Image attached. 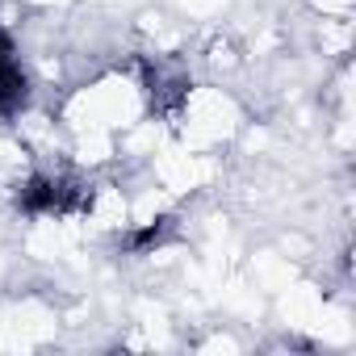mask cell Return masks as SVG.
Instances as JSON below:
<instances>
[{"mask_svg":"<svg viewBox=\"0 0 356 356\" xmlns=\"http://www.w3.org/2000/svg\"><path fill=\"white\" fill-rule=\"evenodd\" d=\"M26 97H30L26 72H22V63H17V55H13V42L0 34V118L22 113Z\"/></svg>","mask_w":356,"mask_h":356,"instance_id":"cell-1","label":"cell"}]
</instances>
